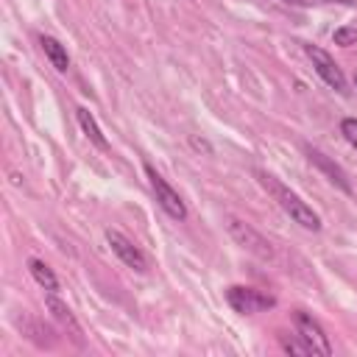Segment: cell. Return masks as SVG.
I'll return each instance as SVG.
<instances>
[{
    "instance_id": "13",
    "label": "cell",
    "mask_w": 357,
    "mask_h": 357,
    "mask_svg": "<svg viewBox=\"0 0 357 357\" xmlns=\"http://www.w3.org/2000/svg\"><path fill=\"white\" fill-rule=\"evenodd\" d=\"M279 343H282V349L287 351V354H296V357H307V354H312V349L298 337V335H279Z\"/></svg>"
},
{
    "instance_id": "11",
    "label": "cell",
    "mask_w": 357,
    "mask_h": 357,
    "mask_svg": "<svg viewBox=\"0 0 357 357\" xmlns=\"http://www.w3.org/2000/svg\"><path fill=\"white\" fill-rule=\"evenodd\" d=\"M39 45H42V50H45V56H47V61L59 70V73H67L70 70V56H67V47L56 39V36H47V33H42L39 36Z\"/></svg>"
},
{
    "instance_id": "5",
    "label": "cell",
    "mask_w": 357,
    "mask_h": 357,
    "mask_svg": "<svg viewBox=\"0 0 357 357\" xmlns=\"http://www.w3.org/2000/svg\"><path fill=\"white\" fill-rule=\"evenodd\" d=\"M293 326H296V335L312 349V354H321V357H329L332 354L329 335L324 332V326L312 315H307L304 310H296L293 312Z\"/></svg>"
},
{
    "instance_id": "4",
    "label": "cell",
    "mask_w": 357,
    "mask_h": 357,
    "mask_svg": "<svg viewBox=\"0 0 357 357\" xmlns=\"http://www.w3.org/2000/svg\"><path fill=\"white\" fill-rule=\"evenodd\" d=\"M145 176H148V184H151V190H153V195H156V204H159L173 220H184V218H187V206H184L181 195L167 184V178H165L162 173H156L153 165H145Z\"/></svg>"
},
{
    "instance_id": "2",
    "label": "cell",
    "mask_w": 357,
    "mask_h": 357,
    "mask_svg": "<svg viewBox=\"0 0 357 357\" xmlns=\"http://www.w3.org/2000/svg\"><path fill=\"white\" fill-rule=\"evenodd\" d=\"M304 56L312 61V67H315V73H318V78L329 86V89H335L337 95H349V84H346V75H343V70L337 67V61L324 50V47H318V45H310V42H304Z\"/></svg>"
},
{
    "instance_id": "1",
    "label": "cell",
    "mask_w": 357,
    "mask_h": 357,
    "mask_svg": "<svg viewBox=\"0 0 357 357\" xmlns=\"http://www.w3.org/2000/svg\"><path fill=\"white\" fill-rule=\"evenodd\" d=\"M254 176H257L259 184L273 195V201L282 206V212L290 215L293 223H298V226L307 229V231H321V218H318V212H315L310 204H304L290 187H284L276 176H271V173H265V170H254Z\"/></svg>"
},
{
    "instance_id": "9",
    "label": "cell",
    "mask_w": 357,
    "mask_h": 357,
    "mask_svg": "<svg viewBox=\"0 0 357 357\" xmlns=\"http://www.w3.org/2000/svg\"><path fill=\"white\" fill-rule=\"evenodd\" d=\"M45 307H47V312H50V315H53V318H56V321H59V324H61V326L70 332V337H73V340L81 346V343H84V337H81V326H78V321H75L73 310H70V307H67V304H64V301H61L56 293H47Z\"/></svg>"
},
{
    "instance_id": "16",
    "label": "cell",
    "mask_w": 357,
    "mask_h": 357,
    "mask_svg": "<svg viewBox=\"0 0 357 357\" xmlns=\"http://www.w3.org/2000/svg\"><path fill=\"white\" fill-rule=\"evenodd\" d=\"M190 145H192L195 151H204V153H212V145H209L206 139H198V137H190Z\"/></svg>"
},
{
    "instance_id": "14",
    "label": "cell",
    "mask_w": 357,
    "mask_h": 357,
    "mask_svg": "<svg viewBox=\"0 0 357 357\" xmlns=\"http://www.w3.org/2000/svg\"><path fill=\"white\" fill-rule=\"evenodd\" d=\"M332 42L340 45V47H351V45H357V28H351V25H340V28H335Z\"/></svg>"
},
{
    "instance_id": "3",
    "label": "cell",
    "mask_w": 357,
    "mask_h": 357,
    "mask_svg": "<svg viewBox=\"0 0 357 357\" xmlns=\"http://www.w3.org/2000/svg\"><path fill=\"white\" fill-rule=\"evenodd\" d=\"M226 304L240 315H257L262 310H271L276 304V298L262 290L245 287V284H231V287H226Z\"/></svg>"
},
{
    "instance_id": "19",
    "label": "cell",
    "mask_w": 357,
    "mask_h": 357,
    "mask_svg": "<svg viewBox=\"0 0 357 357\" xmlns=\"http://www.w3.org/2000/svg\"><path fill=\"white\" fill-rule=\"evenodd\" d=\"M354 86H357V73H354Z\"/></svg>"
},
{
    "instance_id": "10",
    "label": "cell",
    "mask_w": 357,
    "mask_h": 357,
    "mask_svg": "<svg viewBox=\"0 0 357 357\" xmlns=\"http://www.w3.org/2000/svg\"><path fill=\"white\" fill-rule=\"evenodd\" d=\"M75 120H78L81 131L86 134V139H89L95 148H100V151H106V148H109V139L103 137V131H100V126H98V120L92 117V112H89V109L78 106V109H75Z\"/></svg>"
},
{
    "instance_id": "12",
    "label": "cell",
    "mask_w": 357,
    "mask_h": 357,
    "mask_svg": "<svg viewBox=\"0 0 357 357\" xmlns=\"http://www.w3.org/2000/svg\"><path fill=\"white\" fill-rule=\"evenodd\" d=\"M28 271H31V276H33V282H36L39 287H45L47 293H59V279H56V273H53L42 259L31 257V259H28Z\"/></svg>"
},
{
    "instance_id": "17",
    "label": "cell",
    "mask_w": 357,
    "mask_h": 357,
    "mask_svg": "<svg viewBox=\"0 0 357 357\" xmlns=\"http://www.w3.org/2000/svg\"><path fill=\"white\" fill-rule=\"evenodd\" d=\"M282 3H287V6H298V8H307V6H310V0H282Z\"/></svg>"
},
{
    "instance_id": "15",
    "label": "cell",
    "mask_w": 357,
    "mask_h": 357,
    "mask_svg": "<svg viewBox=\"0 0 357 357\" xmlns=\"http://www.w3.org/2000/svg\"><path fill=\"white\" fill-rule=\"evenodd\" d=\"M340 134L351 148H357V117H343L340 120Z\"/></svg>"
},
{
    "instance_id": "18",
    "label": "cell",
    "mask_w": 357,
    "mask_h": 357,
    "mask_svg": "<svg viewBox=\"0 0 357 357\" xmlns=\"http://www.w3.org/2000/svg\"><path fill=\"white\" fill-rule=\"evenodd\" d=\"M321 3H337V6H357V0H321Z\"/></svg>"
},
{
    "instance_id": "6",
    "label": "cell",
    "mask_w": 357,
    "mask_h": 357,
    "mask_svg": "<svg viewBox=\"0 0 357 357\" xmlns=\"http://www.w3.org/2000/svg\"><path fill=\"white\" fill-rule=\"evenodd\" d=\"M229 234L234 237V243L240 245V248H245L248 254H254V257H259V259H273V248H271V243L257 231V229H251L248 223H243V220H237V218H229Z\"/></svg>"
},
{
    "instance_id": "8",
    "label": "cell",
    "mask_w": 357,
    "mask_h": 357,
    "mask_svg": "<svg viewBox=\"0 0 357 357\" xmlns=\"http://www.w3.org/2000/svg\"><path fill=\"white\" fill-rule=\"evenodd\" d=\"M304 153H307V159H310V165H315L324 176H326V181L329 184H335L340 192H346V195H351V181H349V176H346V170L337 165V162H332L324 151H318V148H312V145H304Z\"/></svg>"
},
{
    "instance_id": "7",
    "label": "cell",
    "mask_w": 357,
    "mask_h": 357,
    "mask_svg": "<svg viewBox=\"0 0 357 357\" xmlns=\"http://www.w3.org/2000/svg\"><path fill=\"white\" fill-rule=\"evenodd\" d=\"M106 243H109L112 254H114L126 268H131V271H137V273H145V271H148L145 254H142L126 234H120L117 229H106Z\"/></svg>"
}]
</instances>
